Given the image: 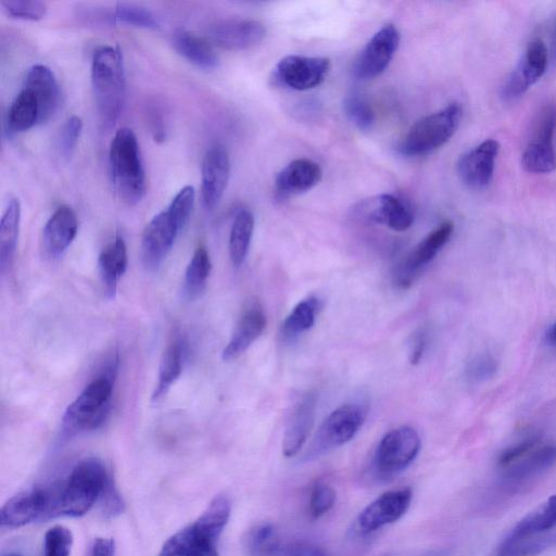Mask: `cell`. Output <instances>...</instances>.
Here are the masks:
<instances>
[{
  "label": "cell",
  "instance_id": "obj_1",
  "mask_svg": "<svg viewBox=\"0 0 556 556\" xmlns=\"http://www.w3.org/2000/svg\"><path fill=\"white\" fill-rule=\"evenodd\" d=\"M111 484L106 467L97 459L75 465L67 479L49 489V518L80 517L90 512Z\"/></svg>",
  "mask_w": 556,
  "mask_h": 556
},
{
  "label": "cell",
  "instance_id": "obj_2",
  "mask_svg": "<svg viewBox=\"0 0 556 556\" xmlns=\"http://www.w3.org/2000/svg\"><path fill=\"white\" fill-rule=\"evenodd\" d=\"M195 200V188L185 186L169 207L147 224L141 243L142 262L147 271H157L167 259L176 238L191 218Z\"/></svg>",
  "mask_w": 556,
  "mask_h": 556
},
{
  "label": "cell",
  "instance_id": "obj_3",
  "mask_svg": "<svg viewBox=\"0 0 556 556\" xmlns=\"http://www.w3.org/2000/svg\"><path fill=\"white\" fill-rule=\"evenodd\" d=\"M232 505L218 496L193 524L173 535L158 556H220L218 542L231 517Z\"/></svg>",
  "mask_w": 556,
  "mask_h": 556
},
{
  "label": "cell",
  "instance_id": "obj_4",
  "mask_svg": "<svg viewBox=\"0 0 556 556\" xmlns=\"http://www.w3.org/2000/svg\"><path fill=\"white\" fill-rule=\"evenodd\" d=\"M92 83L101 121L109 128L121 116L126 100V78L120 50L100 46L92 61Z\"/></svg>",
  "mask_w": 556,
  "mask_h": 556
},
{
  "label": "cell",
  "instance_id": "obj_5",
  "mask_svg": "<svg viewBox=\"0 0 556 556\" xmlns=\"http://www.w3.org/2000/svg\"><path fill=\"white\" fill-rule=\"evenodd\" d=\"M113 185L123 204L130 207L141 202L147 193L144 164L135 133L128 128L113 137L109 153Z\"/></svg>",
  "mask_w": 556,
  "mask_h": 556
},
{
  "label": "cell",
  "instance_id": "obj_6",
  "mask_svg": "<svg viewBox=\"0 0 556 556\" xmlns=\"http://www.w3.org/2000/svg\"><path fill=\"white\" fill-rule=\"evenodd\" d=\"M461 120L462 107L454 103L417 121L403 137L399 146L400 153L407 157L434 153L457 133Z\"/></svg>",
  "mask_w": 556,
  "mask_h": 556
},
{
  "label": "cell",
  "instance_id": "obj_7",
  "mask_svg": "<svg viewBox=\"0 0 556 556\" xmlns=\"http://www.w3.org/2000/svg\"><path fill=\"white\" fill-rule=\"evenodd\" d=\"M112 391V379L107 376L98 377L87 385L63 415V431L77 434L104 424L110 411Z\"/></svg>",
  "mask_w": 556,
  "mask_h": 556
},
{
  "label": "cell",
  "instance_id": "obj_8",
  "mask_svg": "<svg viewBox=\"0 0 556 556\" xmlns=\"http://www.w3.org/2000/svg\"><path fill=\"white\" fill-rule=\"evenodd\" d=\"M368 414V407L362 403H346L333 411L315 434L305 459H317L348 444L360 432Z\"/></svg>",
  "mask_w": 556,
  "mask_h": 556
},
{
  "label": "cell",
  "instance_id": "obj_9",
  "mask_svg": "<svg viewBox=\"0 0 556 556\" xmlns=\"http://www.w3.org/2000/svg\"><path fill=\"white\" fill-rule=\"evenodd\" d=\"M422 442L419 433L410 426H401L386 434L375 452L374 465L379 475L395 476L419 456Z\"/></svg>",
  "mask_w": 556,
  "mask_h": 556
},
{
  "label": "cell",
  "instance_id": "obj_10",
  "mask_svg": "<svg viewBox=\"0 0 556 556\" xmlns=\"http://www.w3.org/2000/svg\"><path fill=\"white\" fill-rule=\"evenodd\" d=\"M453 232V223L446 221L428 234L411 254L399 263L394 274L395 284L401 289H409L427 265L432 263L442 248L449 243Z\"/></svg>",
  "mask_w": 556,
  "mask_h": 556
},
{
  "label": "cell",
  "instance_id": "obj_11",
  "mask_svg": "<svg viewBox=\"0 0 556 556\" xmlns=\"http://www.w3.org/2000/svg\"><path fill=\"white\" fill-rule=\"evenodd\" d=\"M556 131V107L546 106L539 113L533 141L526 147L522 163L529 173L548 174L556 169L553 138Z\"/></svg>",
  "mask_w": 556,
  "mask_h": 556
},
{
  "label": "cell",
  "instance_id": "obj_12",
  "mask_svg": "<svg viewBox=\"0 0 556 556\" xmlns=\"http://www.w3.org/2000/svg\"><path fill=\"white\" fill-rule=\"evenodd\" d=\"M549 58V50L543 41L530 43L501 88L503 100L514 101L525 95L545 75Z\"/></svg>",
  "mask_w": 556,
  "mask_h": 556
},
{
  "label": "cell",
  "instance_id": "obj_13",
  "mask_svg": "<svg viewBox=\"0 0 556 556\" xmlns=\"http://www.w3.org/2000/svg\"><path fill=\"white\" fill-rule=\"evenodd\" d=\"M330 70V59L293 55L278 62L275 78L292 90L305 92L321 85Z\"/></svg>",
  "mask_w": 556,
  "mask_h": 556
},
{
  "label": "cell",
  "instance_id": "obj_14",
  "mask_svg": "<svg viewBox=\"0 0 556 556\" xmlns=\"http://www.w3.org/2000/svg\"><path fill=\"white\" fill-rule=\"evenodd\" d=\"M400 33L393 24L376 32L357 61L356 75L362 81L373 80L384 73L397 53Z\"/></svg>",
  "mask_w": 556,
  "mask_h": 556
},
{
  "label": "cell",
  "instance_id": "obj_15",
  "mask_svg": "<svg viewBox=\"0 0 556 556\" xmlns=\"http://www.w3.org/2000/svg\"><path fill=\"white\" fill-rule=\"evenodd\" d=\"M412 498L410 488L385 492L361 512L358 520L361 532L374 533L376 530L396 523L408 512Z\"/></svg>",
  "mask_w": 556,
  "mask_h": 556
},
{
  "label": "cell",
  "instance_id": "obj_16",
  "mask_svg": "<svg viewBox=\"0 0 556 556\" xmlns=\"http://www.w3.org/2000/svg\"><path fill=\"white\" fill-rule=\"evenodd\" d=\"M318 395L307 391L298 397L288 415L283 438V453L286 458L297 456L306 445L317 416Z\"/></svg>",
  "mask_w": 556,
  "mask_h": 556
},
{
  "label": "cell",
  "instance_id": "obj_17",
  "mask_svg": "<svg viewBox=\"0 0 556 556\" xmlns=\"http://www.w3.org/2000/svg\"><path fill=\"white\" fill-rule=\"evenodd\" d=\"M49 518L48 487H36L10 499L0 513L3 528L16 529Z\"/></svg>",
  "mask_w": 556,
  "mask_h": 556
},
{
  "label": "cell",
  "instance_id": "obj_18",
  "mask_svg": "<svg viewBox=\"0 0 556 556\" xmlns=\"http://www.w3.org/2000/svg\"><path fill=\"white\" fill-rule=\"evenodd\" d=\"M231 176V160L227 150L211 147L202 161L201 197L207 209L216 207L222 199Z\"/></svg>",
  "mask_w": 556,
  "mask_h": 556
},
{
  "label": "cell",
  "instance_id": "obj_19",
  "mask_svg": "<svg viewBox=\"0 0 556 556\" xmlns=\"http://www.w3.org/2000/svg\"><path fill=\"white\" fill-rule=\"evenodd\" d=\"M499 151L500 145L494 139H487L467 151L458 162L460 180L472 189L487 187L494 178Z\"/></svg>",
  "mask_w": 556,
  "mask_h": 556
},
{
  "label": "cell",
  "instance_id": "obj_20",
  "mask_svg": "<svg viewBox=\"0 0 556 556\" xmlns=\"http://www.w3.org/2000/svg\"><path fill=\"white\" fill-rule=\"evenodd\" d=\"M212 42L226 50H245L257 46L267 35L265 25L252 19L225 20L212 25Z\"/></svg>",
  "mask_w": 556,
  "mask_h": 556
},
{
  "label": "cell",
  "instance_id": "obj_21",
  "mask_svg": "<svg viewBox=\"0 0 556 556\" xmlns=\"http://www.w3.org/2000/svg\"><path fill=\"white\" fill-rule=\"evenodd\" d=\"M319 164L301 158L290 162L275 178V192L282 198L293 197L311 191L322 180Z\"/></svg>",
  "mask_w": 556,
  "mask_h": 556
},
{
  "label": "cell",
  "instance_id": "obj_22",
  "mask_svg": "<svg viewBox=\"0 0 556 556\" xmlns=\"http://www.w3.org/2000/svg\"><path fill=\"white\" fill-rule=\"evenodd\" d=\"M265 327H267V315L260 303H251L240 317L229 344L223 350V360L230 362L244 355L263 334Z\"/></svg>",
  "mask_w": 556,
  "mask_h": 556
},
{
  "label": "cell",
  "instance_id": "obj_23",
  "mask_svg": "<svg viewBox=\"0 0 556 556\" xmlns=\"http://www.w3.org/2000/svg\"><path fill=\"white\" fill-rule=\"evenodd\" d=\"M78 231L77 214L69 206L59 207L44 227L43 242L47 254L52 258L61 257L74 242Z\"/></svg>",
  "mask_w": 556,
  "mask_h": 556
},
{
  "label": "cell",
  "instance_id": "obj_24",
  "mask_svg": "<svg viewBox=\"0 0 556 556\" xmlns=\"http://www.w3.org/2000/svg\"><path fill=\"white\" fill-rule=\"evenodd\" d=\"M23 86L39 103L41 124L52 119L60 104V88L54 72L44 65H35L28 71Z\"/></svg>",
  "mask_w": 556,
  "mask_h": 556
},
{
  "label": "cell",
  "instance_id": "obj_25",
  "mask_svg": "<svg viewBox=\"0 0 556 556\" xmlns=\"http://www.w3.org/2000/svg\"><path fill=\"white\" fill-rule=\"evenodd\" d=\"M555 463L556 445L543 444L540 440L532 450L500 470L504 479L511 483H520L522 480L547 471Z\"/></svg>",
  "mask_w": 556,
  "mask_h": 556
},
{
  "label": "cell",
  "instance_id": "obj_26",
  "mask_svg": "<svg viewBox=\"0 0 556 556\" xmlns=\"http://www.w3.org/2000/svg\"><path fill=\"white\" fill-rule=\"evenodd\" d=\"M369 219L395 232H406L414 223V214L406 202L400 198L384 194L368 202Z\"/></svg>",
  "mask_w": 556,
  "mask_h": 556
},
{
  "label": "cell",
  "instance_id": "obj_27",
  "mask_svg": "<svg viewBox=\"0 0 556 556\" xmlns=\"http://www.w3.org/2000/svg\"><path fill=\"white\" fill-rule=\"evenodd\" d=\"M101 282L109 299H115L120 278L128 269V249L122 236L108 244L98 259Z\"/></svg>",
  "mask_w": 556,
  "mask_h": 556
},
{
  "label": "cell",
  "instance_id": "obj_28",
  "mask_svg": "<svg viewBox=\"0 0 556 556\" xmlns=\"http://www.w3.org/2000/svg\"><path fill=\"white\" fill-rule=\"evenodd\" d=\"M21 223V205L10 198L0 222V271L5 273L15 260Z\"/></svg>",
  "mask_w": 556,
  "mask_h": 556
},
{
  "label": "cell",
  "instance_id": "obj_29",
  "mask_svg": "<svg viewBox=\"0 0 556 556\" xmlns=\"http://www.w3.org/2000/svg\"><path fill=\"white\" fill-rule=\"evenodd\" d=\"M172 43L176 52L199 68L211 70L219 66L216 50L206 40L193 33L176 32Z\"/></svg>",
  "mask_w": 556,
  "mask_h": 556
},
{
  "label": "cell",
  "instance_id": "obj_30",
  "mask_svg": "<svg viewBox=\"0 0 556 556\" xmlns=\"http://www.w3.org/2000/svg\"><path fill=\"white\" fill-rule=\"evenodd\" d=\"M41 124V110L33 93L22 88L8 110L7 125L10 133H23Z\"/></svg>",
  "mask_w": 556,
  "mask_h": 556
},
{
  "label": "cell",
  "instance_id": "obj_31",
  "mask_svg": "<svg viewBox=\"0 0 556 556\" xmlns=\"http://www.w3.org/2000/svg\"><path fill=\"white\" fill-rule=\"evenodd\" d=\"M556 527V495L529 513L508 535L511 538L545 537Z\"/></svg>",
  "mask_w": 556,
  "mask_h": 556
},
{
  "label": "cell",
  "instance_id": "obj_32",
  "mask_svg": "<svg viewBox=\"0 0 556 556\" xmlns=\"http://www.w3.org/2000/svg\"><path fill=\"white\" fill-rule=\"evenodd\" d=\"M255 231V218L249 210H240L234 219L230 235V257L235 268L244 264Z\"/></svg>",
  "mask_w": 556,
  "mask_h": 556
},
{
  "label": "cell",
  "instance_id": "obj_33",
  "mask_svg": "<svg viewBox=\"0 0 556 556\" xmlns=\"http://www.w3.org/2000/svg\"><path fill=\"white\" fill-rule=\"evenodd\" d=\"M183 372V348L179 343L171 344L164 351L158 374V383L155 387L154 403H159L169 394L173 384L178 381Z\"/></svg>",
  "mask_w": 556,
  "mask_h": 556
},
{
  "label": "cell",
  "instance_id": "obj_34",
  "mask_svg": "<svg viewBox=\"0 0 556 556\" xmlns=\"http://www.w3.org/2000/svg\"><path fill=\"white\" fill-rule=\"evenodd\" d=\"M320 308V300L315 297L299 302L282 324L283 339L292 341L310 331L317 320Z\"/></svg>",
  "mask_w": 556,
  "mask_h": 556
},
{
  "label": "cell",
  "instance_id": "obj_35",
  "mask_svg": "<svg viewBox=\"0 0 556 556\" xmlns=\"http://www.w3.org/2000/svg\"><path fill=\"white\" fill-rule=\"evenodd\" d=\"M212 270L208 250L200 246L189 262L184 278V292L188 299H195L204 292Z\"/></svg>",
  "mask_w": 556,
  "mask_h": 556
},
{
  "label": "cell",
  "instance_id": "obj_36",
  "mask_svg": "<svg viewBox=\"0 0 556 556\" xmlns=\"http://www.w3.org/2000/svg\"><path fill=\"white\" fill-rule=\"evenodd\" d=\"M245 548L248 556H281L284 547L276 529L271 524H262L250 530Z\"/></svg>",
  "mask_w": 556,
  "mask_h": 556
},
{
  "label": "cell",
  "instance_id": "obj_37",
  "mask_svg": "<svg viewBox=\"0 0 556 556\" xmlns=\"http://www.w3.org/2000/svg\"><path fill=\"white\" fill-rule=\"evenodd\" d=\"M110 22H118L130 27L157 29L159 22L154 12L148 8L130 3H119L110 11Z\"/></svg>",
  "mask_w": 556,
  "mask_h": 556
},
{
  "label": "cell",
  "instance_id": "obj_38",
  "mask_svg": "<svg viewBox=\"0 0 556 556\" xmlns=\"http://www.w3.org/2000/svg\"><path fill=\"white\" fill-rule=\"evenodd\" d=\"M344 108L349 120L362 132H369L375 124V112L364 97L352 94L345 99Z\"/></svg>",
  "mask_w": 556,
  "mask_h": 556
},
{
  "label": "cell",
  "instance_id": "obj_39",
  "mask_svg": "<svg viewBox=\"0 0 556 556\" xmlns=\"http://www.w3.org/2000/svg\"><path fill=\"white\" fill-rule=\"evenodd\" d=\"M2 6L15 19L39 21L47 14V5L37 0H4Z\"/></svg>",
  "mask_w": 556,
  "mask_h": 556
},
{
  "label": "cell",
  "instance_id": "obj_40",
  "mask_svg": "<svg viewBox=\"0 0 556 556\" xmlns=\"http://www.w3.org/2000/svg\"><path fill=\"white\" fill-rule=\"evenodd\" d=\"M73 537L70 530L63 526L49 529L44 540L43 556H70Z\"/></svg>",
  "mask_w": 556,
  "mask_h": 556
},
{
  "label": "cell",
  "instance_id": "obj_41",
  "mask_svg": "<svg viewBox=\"0 0 556 556\" xmlns=\"http://www.w3.org/2000/svg\"><path fill=\"white\" fill-rule=\"evenodd\" d=\"M83 132V121L78 116L70 117L62 125L59 134V150L62 157L69 158L77 147Z\"/></svg>",
  "mask_w": 556,
  "mask_h": 556
},
{
  "label": "cell",
  "instance_id": "obj_42",
  "mask_svg": "<svg viewBox=\"0 0 556 556\" xmlns=\"http://www.w3.org/2000/svg\"><path fill=\"white\" fill-rule=\"evenodd\" d=\"M336 502V491L333 487L320 483L313 487L309 502V512L313 518H320L331 511Z\"/></svg>",
  "mask_w": 556,
  "mask_h": 556
},
{
  "label": "cell",
  "instance_id": "obj_43",
  "mask_svg": "<svg viewBox=\"0 0 556 556\" xmlns=\"http://www.w3.org/2000/svg\"><path fill=\"white\" fill-rule=\"evenodd\" d=\"M498 370L497 361L490 356H480L470 364L469 375L476 382H484L494 377Z\"/></svg>",
  "mask_w": 556,
  "mask_h": 556
},
{
  "label": "cell",
  "instance_id": "obj_44",
  "mask_svg": "<svg viewBox=\"0 0 556 556\" xmlns=\"http://www.w3.org/2000/svg\"><path fill=\"white\" fill-rule=\"evenodd\" d=\"M427 346V335L424 331H415L409 341V361L412 365L420 363Z\"/></svg>",
  "mask_w": 556,
  "mask_h": 556
},
{
  "label": "cell",
  "instance_id": "obj_45",
  "mask_svg": "<svg viewBox=\"0 0 556 556\" xmlns=\"http://www.w3.org/2000/svg\"><path fill=\"white\" fill-rule=\"evenodd\" d=\"M281 556H328L322 549L307 542H297L283 548Z\"/></svg>",
  "mask_w": 556,
  "mask_h": 556
},
{
  "label": "cell",
  "instance_id": "obj_46",
  "mask_svg": "<svg viewBox=\"0 0 556 556\" xmlns=\"http://www.w3.org/2000/svg\"><path fill=\"white\" fill-rule=\"evenodd\" d=\"M88 556H115V541L107 538L96 539Z\"/></svg>",
  "mask_w": 556,
  "mask_h": 556
},
{
  "label": "cell",
  "instance_id": "obj_47",
  "mask_svg": "<svg viewBox=\"0 0 556 556\" xmlns=\"http://www.w3.org/2000/svg\"><path fill=\"white\" fill-rule=\"evenodd\" d=\"M550 58L553 66H556V17L553 22V28L551 32V49Z\"/></svg>",
  "mask_w": 556,
  "mask_h": 556
},
{
  "label": "cell",
  "instance_id": "obj_48",
  "mask_svg": "<svg viewBox=\"0 0 556 556\" xmlns=\"http://www.w3.org/2000/svg\"><path fill=\"white\" fill-rule=\"evenodd\" d=\"M546 337L548 344L556 350V323L549 328Z\"/></svg>",
  "mask_w": 556,
  "mask_h": 556
},
{
  "label": "cell",
  "instance_id": "obj_49",
  "mask_svg": "<svg viewBox=\"0 0 556 556\" xmlns=\"http://www.w3.org/2000/svg\"><path fill=\"white\" fill-rule=\"evenodd\" d=\"M6 556H22V555H19V554H9V555H6Z\"/></svg>",
  "mask_w": 556,
  "mask_h": 556
}]
</instances>
